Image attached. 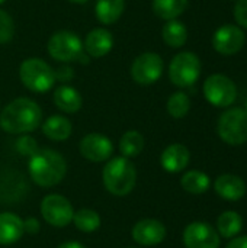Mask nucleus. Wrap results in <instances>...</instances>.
Masks as SVG:
<instances>
[{"mask_svg": "<svg viewBox=\"0 0 247 248\" xmlns=\"http://www.w3.org/2000/svg\"><path fill=\"white\" fill-rule=\"evenodd\" d=\"M25 234L23 219L13 212L0 214V246H12Z\"/></svg>", "mask_w": 247, "mask_h": 248, "instance_id": "17", "label": "nucleus"}, {"mask_svg": "<svg viewBox=\"0 0 247 248\" xmlns=\"http://www.w3.org/2000/svg\"><path fill=\"white\" fill-rule=\"evenodd\" d=\"M79 151H80L82 157L86 158L87 161L103 163V161H108L112 157L114 144L106 135L92 132V134L84 135L80 140Z\"/></svg>", "mask_w": 247, "mask_h": 248, "instance_id": "11", "label": "nucleus"}, {"mask_svg": "<svg viewBox=\"0 0 247 248\" xmlns=\"http://www.w3.org/2000/svg\"><path fill=\"white\" fill-rule=\"evenodd\" d=\"M220 138L229 145H242L247 141V110L233 108L226 110L217 125Z\"/></svg>", "mask_w": 247, "mask_h": 248, "instance_id": "7", "label": "nucleus"}, {"mask_svg": "<svg viewBox=\"0 0 247 248\" xmlns=\"http://www.w3.org/2000/svg\"><path fill=\"white\" fill-rule=\"evenodd\" d=\"M128 248H137V247H128Z\"/></svg>", "mask_w": 247, "mask_h": 248, "instance_id": "39", "label": "nucleus"}, {"mask_svg": "<svg viewBox=\"0 0 247 248\" xmlns=\"http://www.w3.org/2000/svg\"><path fill=\"white\" fill-rule=\"evenodd\" d=\"M226 248H247V235L231 238Z\"/></svg>", "mask_w": 247, "mask_h": 248, "instance_id": "34", "label": "nucleus"}, {"mask_svg": "<svg viewBox=\"0 0 247 248\" xmlns=\"http://www.w3.org/2000/svg\"><path fill=\"white\" fill-rule=\"evenodd\" d=\"M57 248H86L82 243H77V241H67V243H63L60 244Z\"/></svg>", "mask_w": 247, "mask_h": 248, "instance_id": "35", "label": "nucleus"}, {"mask_svg": "<svg viewBox=\"0 0 247 248\" xmlns=\"http://www.w3.org/2000/svg\"><path fill=\"white\" fill-rule=\"evenodd\" d=\"M162 38L170 48H181L188 41V29L181 20L172 19L165 23L162 29Z\"/></svg>", "mask_w": 247, "mask_h": 248, "instance_id": "22", "label": "nucleus"}, {"mask_svg": "<svg viewBox=\"0 0 247 248\" xmlns=\"http://www.w3.org/2000/svg\"><path fill=\"white\" fill-rule=\"evenodd\" d=\"M144 150V137L138 131H127L119 140V153L125 158H134Z\"/></svg>", "mask_w": 247, "mask_h": 248, "instance_id": "26", "label": "nucleus"}, {"mask_svg": "<svg viewBox=\"0 0 247 248\" xmlns=\"http://www.w3.org/2000/svg\"><path fill=\"white\" fill-rule=\"evenodd\" d=\"M211 180L208 174L199 170H191L186 171L181 179V186L185 192L191 195H202L210 189Z\"/></svg>", "mask_w": 247, "mask_h": 248, "instance_id": "24", "label": "nucleus"}, {"mask_svg": "<svg viewBox=\"0 0 247 248\" xmlns=\"http://www.w3.org/2000/svg\"><path fill=\"white\" fill-rule=\"evenodd\" d=\"M102 182L105 189L114 196L130 195L137 183L135 166L125 157L109 158L102 170Z\"/></svg>", "mask_w": 247, "mask_h": 248, "instance_id": "3", "label": "nucleus"}, {"mask_svg": "<svg viewBox=\"0 0 247 248\" xmlns=\"http://www.w3.org/2000/svg\"><path fill=\"white\" fill-rule=\"evenodd\" d=\"M201 76V61L197 54L185 51L173 57L169 65V78L178 87L194 86Z\"/></svg>", "mask_w": 247, "mask_h": 248, "instance_id": "6", "label": "nucleus"}, {"mask_svg": "<svg viewBox=\"0 0 247 248\" xmlns=\"http://www.w3.org/2000/svg\"><path fill=\"white\" fill-rule=\"evenodd\" d=\"M15 35V23L10 15L0 9V45L12 41Z\"/></svg>", "mask_w": 247, "mask_h": 248, "instance_id": "29", "label": "nucleus"}, {"mask_svg": "<svg viewBox=\"0 0 247 248\" xmlns=\"http://www.w3.org/2000/svg\"><path fill=\"white\" fill-rule=\"evenodd\" d=\"M73 224L79 231L90 234V232H95L100 228L102 221H100V217L96 211L84 208V209H79L77 212H74Z\"/></svg>", "mask_w": 247, "mask_h": 248, "instance_id": "27", "label": "nucleus"}, {"mask_svg": "<svg viewBox=\"0 0 247 248\" xmlns=\"http://www.w3.org/2000/svg\"><path fill=\"white\" fill-rule=\"evenodd\" d=\"M125 10V0H96L95 15L102 25H114Z\"/></svg>", "mask_w": 247, "mask_h": 248, "instance_id": "21", "label": "nucleus"}, {"mask_svg": "<svg viewBox=\"0 0 247 248\" xmlns=\"http://www.w3.org/2000/svg\"><path fill=\"white\" fill-rule=\"evenodd\" d=\"M204 96L215 108H229L237 99V87L227 76L213 74L204 83Z\"/></svg>", "mask_w": 247, "mask_h": 248, "instance_id": "10", "label": "nucleus"}, {"mask_svg": "<svg viewBox=\"0 0 247 248\" xmlns=\"http://www.w3.org/2000/svg\"><path fill=\"white\" fill-rule=\"evenodd\" d=\"M23 228H25V232H28V234H31V235H35V234L39 232L41 224H39V221H38L36 218L31 217V218H26V219L23 221Z\"/></svg>", "mask_w": 247, "mask_h": 248, "instance_id": "33", "label": "nucleus"}, {"mask_svg": "<svg viewBox=\"0 0 247 248\" xmlns=\"http://www.w3.org/2000/svg\"><path fill=\"white\" fill-rule=\"evenodd\" d=\"M246 36L240 26L236 25H224L218 28L213 38V46L217 52L223 55L237 54L245 45Z\"/></svg>", "mask_w": 247, "mask_h": 248, "instance_id": "13", "label": "nucleus"}, {"mask_svg": "<svg viewBox=\"0 0 247 248\" xmlns=\"http://www.w3.org/2000/svg\"><path fill=\"white\" fill-rule=\"evenodd\" d=\"M54 73H55V80L61 81V83H67V81H70L74 77V71L68 65H63V67L54 70Z\"/></svg>", "mask_w": 247, "mask_h": 248, "instance_id": "32", "label": "nucleus"}, {"mask_svg": "<svg viewBox=\"0 0 247 248\" xmlns=\"http://www.w3.org/2000/svg\"><path fill=\"white\" fill-rule=\"evenodd\" d=\"M42 134L55 142L67 141L73 134V124L68 118L61 115H51L42 124Z\"/></svg>", "mask_w": 247, "mask_h": 248, "instance_id": "20", "label": "nucleus"}, {"mask_svg": "<svg viewBox=\"0 0 247 248\" xmlns=\"http://www.w3.org/2000/svg\"><path fill=\"white\" fill-rule=\"evenodd\" d=\"M166 234H167V231H166L165 224L157 219H151V218L138 221L132 227V231H131L132 240L143 247L159 246L160 243L165 241Z\"/></svg>", "mask_w": 247, "mask_h": 248, "instance_id": "14", "label": "nucleus"}, {"mask_svg": "<svg viewBox=\"0 0 247 248\" xmlns=\"http://www.w3.org/2000/svg\"><path fill=\"white\" fill-rule=\"evenodd\" d=\"M191 160V153L183 144H172L160 155V164L167 173L183 171Z\"/></svg>", "mask_w": 247, "mask_h": 248, "instance_id": "16", "label": "nucleus"}, {"mask_svg": "<svg viewBox=\"0 0 247 248\" xmlns=\"http://www.w3.org/2000/svg\"><path fill=\"white\" fill-rule=\"evenodd\" d=\"M54 105L64 113H76L83 106V97L77 89L68 84H63L55 89L52 96Z\"/></svg>", "mask_w": 247, "mask_h": 248, "instance_id": "19", "label": "nucleus"}, {"mask_svg": "<svg viewBox=\"0 0 247 248\" xmlns=\"http://www.w3.org/2000/svg\"><path fill=\"white\" fill-rule=\"evenodd\" d=\"M19 78L28 90L39 94L51 90L57 81L54 68L44 60L35 57L22 61L19 67Z\"/></svg>", "mask_w": 247, "mask_h": 248, "instance_id": "5", "label": "nucleus"}, {"mask_svg": "<svg viewBox=\"0 0 247 248\" xmlns=\"http://www.w3.org/2000/svg\"><path fill=\"white\" fill-rule=\"evenodd\" d=\"M71 3H76V4H83V3H87L89 0H68Z\"/></svg>", "mask_w": 247, "mask_h": 248, "instance_id": "36", "label": "nucleus"}, {"mask_svg": "<svg viewBox=\"0 0 247 248\" xmlns=\"http://www.w3.org/2000/svg\"><path fill=\"white\" fill-rule=\"evenodd\" d=\"M243 228V218L236 211H226L217 219V231L223 238H234Z\"/></svg>", "mask_w": 247, "mask_h": 248, "instance_id": "23", "label": "nucleus"}, {"mask_svg": "<svg viewBox=\"0 0 247 248\" xmlns=\"http://www.w3.org/2000/svg\"><path fill=\"white\" fill-rule=\"evenodd\" d=\"M83 46L84 52L90 58H102L108 55L114 48V36L108 29L96 28L86 35Z\"/></svg>", "mask_w": 247, "mask_h": 248, "instance_id": "15", "label": "nucleus"}, {"mask_svg": "<svg viewBox=\"0 0 247 248\" xmlns=\"http://www.w3.org/2000/svg\"><path fill=\"white\" fill-rule=\"evenodd\" d=\"M15 148H16V151H17L20 155H23V157H31V155H33V154L39 150L36 141H35L31 135H26V134L20 135V137L16 140Z\"/></svg>", "mask_w": 247, "mask_h": 248, "instance_id": "30", "label": "nucleus"}, {"mask_svg": "<svg viewBox=\"0 0 247 248\" xmlns=\"http://www.w3.org/2000/svg\"><path fill=\"white\" fill-rule=\"evenodd\" d=\"M166 108H167V112L172 118L182 119L188 115V112L191 109V99L186 93L176 92L169 97Z\"/></svg>", "mask_w": 247, "mask_h": 248, "instance_id": "28", "label": "nucleus"}, {"mask_svg": "<svg viewBox=\"0 0 247 248\" xmlns=\"http://www.w3.org/2000/svg\"><path fill=\"white\" fill-rule=\"evenodd\" d=\"M28 171L32 182L39 187H54L66 177L67 163L55 150L42 148L29 157Z\"/></svg>", "mask_w": 247, "mask_h": 248, "instance_id": "2", "label": "nucleus"}, {"mask_svg": "<svg viewBox=\"0 0 247 248\" xmlns=\"http://www.w3.org/2000/svg\"><path fill=\"white\" fill-rule=\"evenodd\" d=\"M234 19L236 22L247 29V0H239L234 6Z\"/></svg>", "mask_w": 247, "mask_h": 248, "instance_id": "31", "label": "nucleus"}, {"mask_svg": "<svg viewBox=\"0 0 247 248\" xmlns=\"http://www.w3.org/2000/svg\"><path fill=\"white\" fill-rule=\"evenodd\" d=\"M4 1H6V0H0V4H3Z\"/></svg>", "mask_w": 247, "mask_h": 248, "instance_id": "37", "label": "nucleus"}, {"mask_svg": "<svg viewBox=\"0 0 247 248\" xmlns=\"http://www.w3.org/2000/svg\"><path fill=\"white\" fill-rule=\"evenodd\" d=\"M246 110H247V102H246Z\"/></svg>", "mask_w": 247, "mask_h": 248, "instance_id": "38", "label": "nucleus"}, {"mask_svg": "<svg viewBox=\"0 0 247 248\" xmlns=\"http://www.w3.org/2000/svg\"><path fill=\"white\" fill-rule=\"evenodd\" d=\"M217 195L226 201H240L246 195V183L242 177L234 174H221L214 183Z\"/></svg>", "mask_w": 247, "mask_h": 248, "instance_id": "18", "label": "nucleus"}, {"mask_svg": "<svg viewBox=\"0 0 247 248\" xmlns=\"http://www.w3.org/2000/svg\"><path fill=\"white\" fill-rule=\"evenodd\" d=\"M153 12L163 20L178 19L188 7V0H153Z\"/></svg>", "mask_w": 247, "mask_h": 248, "instance_id": "25", "label": "nucleus"}, {"mask_svg": "<svg viewBox=\"0 0 247 248\" xmlns=\"http://www.w3.org/2000/svg\"><path fill=\"white\" fill-rule=\"evenodd\" d=\"M39 209L44 221L54 228L68 227L73 222V217L76 212L71 202L66 196L57 193L47 195L42 199Z\"/></svg>", "mask_w": 247, "mask_h": 248, "instance_id": "8", "label": "nucleus"}, {"mask_svg": "<svg viewBox=\"0 0 247 248\" xmlns=\"http://www.w3.org/2000/svg\"><path fill=\"white\" fill-rule=\"evenodd\" d=\"M163 58L156 52H143L132 61L131 77L140 86H151L163 74Z\"/></svg>", "mask_w": 247, "mask_h": 248, "instance_id": "9", "label": "nucleus"}, {"mask_svg": "<svg viewBox=\"0 0 247 248\" xmlns=\"http://www.w3.org/2000/svg\"><path fill=\"white\" fill-rule=\"evenodd\" d=\"M183 244L186 248H218L220 234L207 222H192L183 230Z\"/></svg>", "mask_w": 247, "mask_h": 248, "instance_id": "12", "label": "nucleus"}, {"mask_svg": "<svg viewBox=\"0 0 247 248\" xmlns=\"http://www.w3.org/2000/svg\"><path fill=\"white\" fill-rule=\"evenodd\" d=\"M42 122V109L29 97H17L0 112V128L12 135L31 134Z\"/></svg>", "mask_w": 247, "mask_h": 248, "instance_id": "1", "label": "nucleus"}, {"mask_svg": "<svg viewBox=\"0 0 247 248\" xmlns=\"http://www.w3.org/2000/svg\"><path fill=\"white\" fill-rule=\"evenodd\" d=\"M47 51L52 60L64 64L68 62L87 64L90 61V57L84 52V46L80 36L71 31L54 32L48 39Z\"/></svg>", "mask_w": 247, "mask_h": 248, "instance_id": "4", "label": "nucleus"}]
</instances>
